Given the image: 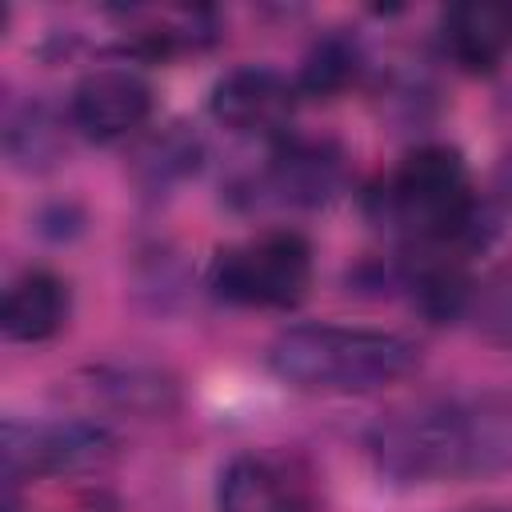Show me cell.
<instances>
[{
	"mask_svg": "<svg viewBox=\"0 0 512 512\" xmlns=\"http://www.w3.org/2000/svg\"><path fill=\"white\" fill-rule=\"evenodd\" d=\"M368 456L392 484L512 472V400L492 392L420 400L372 428Z\"/></svg>",
	"mask_w": 512,
	"mask_h": 512,
	"instance_id": "obj_1",
	"label": "cell"
},
{
	"mask_svg": "<svg viewBox=\"0 0 512 512\" xmlns=\"http://www.w3.org/2000/svg\"><path fill=\"white\" fill-rule=\"evenodd\" d=\"M420 348L396 332L348 324H296L268 344V368L280 384L320 396H360L404 380Z\"/></svg>",
	"mask_w": 512,
	"mask_h": 512,
	"instance_id": "obj_2",
	"label": "cell"
},
{
	"mask_svg": "<svg viewBox=\"0 0 512 512\" xmlns=\"http://www.w3.org/2000/svg\"><path fill=\"white\" fill-rule=\"evenodd\" d=\"M312 280V248L296 232H272L256 244L228 248L212 260L208 284L228 304L248 308H288L304 296Z\"/></svg>",
	"mask_w": 512,
	"mask_h": 512,
	"instance_id": "obj_3",
	"label": "cell"
},
{
	"mask_svg": "<svg viewBox=\"0 0 512 512\" xmlns=\"http://www.w3.org/2000/svg\"><path fill=\"white\" fill-rule=\"evenodd\" d=\"M116 448V436L100 420L84 416H56V420H4L0 432V460L4 476H68L96 468Z\"/></svg>",
	"mask_w": 512,
	"mask_h": 512,
	"instance_id": "obj_4",
	"label": "cell"
},
{
	"mask_svg": "<svg viewBox=\"0 0 512 512\" xmlns=\"http://www.w3.org/2000/svg\"><path fill=\"white\" fill-rule=\"evenodd\" d=\"M148 112L152 88L132 68H96L72 88L68 100V116L88 140H120L140 128Z\"/></svg>",
	"mask_w": 512,
	"mask_h": 512,
	"instance_id": "obj_5",
	"label": "cell"
},
{
	"mask_svg": "<svg viewBox=\"0 0 512 512\" xmlns=\"http://www.w3.org/2000/svg\"><path fill=\"white\" fill-rule=\"evenodd\" d=\"M292 84L268 64H240L212 84L208 108L232 132H276L292 112Z\"/></svg>",
	"mask_w": 512,
	"mask_h": 512,
	"instance_id": "obj_6",
	"label": "cell"
},
{
	"mask_svg": "<svg viewBox=\"0 0 512 512\" xmlns=\"http://www.w3.org/2000/svg\"><path fill=\"white\" fill-rule=\"evenodd\" d=\"M264 188L280 204L320 208L344 188V156L324 140H284L268 160Z\"/></svg>",
	"mask_w": 512,
	"mask_h": 512,
	"instance_id": "obj_7",
	"label": "cell"
},
{
	"mask_svg": "<svg viewBox=\"0 0 512 512\" xmlns=\"http://www.w3.org/2000/svg\"><path fill=\"white\" fill-rule=\"evenodd\" d=\"M64 320H68V284L52 272H40V268L24 272L4 292L0 328L16 344H40V340L56 336L64 328Z\"/></svg>",
	"mask_w": 512,
	"mask_h": 512,
	"instance_id": "obj_8",
	"label": "cell"
},
{
	"mask_svg": "<svg viewBox=\"0 0 512 512\" xmlns=\"http://www.w3.org/2000/svg\"><path fill=\"white\" fill-rule=\"evenodd\" d=\"M296 480L268 456H236L216 480V512H300Z\"/></svg>",
	"mask_w": 512,
	"mask_h": 512,
	"instance_id": "obj_9",
	"label": "cell"
},
{
	"mask_svg": "<svg viewBox=\"0 0 512 512\" xmlns=\"http://www.w3.org/2000/svg\"><path fill=\"white\" fill-rule=\"evenodd\" d=\"M204 160V144L196 132H188L184 124H164L160 132H152L136 156H132V176L148 188V192H168L180 180H188Z\"/></svg>",
	"mask_w": 512,
	"mask_h": 512,
	"instance_id": "obj_10",
	"label": "cell"
},
{
	"mask_svg": "<svg viewBox=\"0 0 512 512\" xmlns=\"http://www.w3.org/2000/svg\"><path fill=\"white\" fill-rule=\"evenodd\" d=\"M92 396L108 400L132 416H164L176 404V384L160 368L144 364H104L92 372Z\"/></svg>",
	"mask_w": 512,
	"mask_h": 512,
	"instance_id": "obj_11",
	"label": "cell"
},
{
	"mask_svg": "<svg viewBox=\"0 0 512 512\" xmlns=\"http://www.w3.org/2000/svg\"><path fill=\"white\" fill-rule=\"evenodd\" d=\"M444 44L464 68H492L508 40V16L496 4H456L444 16Z\"/></svg>",
	"mask_w": 512,
	"mask_h": 512,
	"instance_id": "obj_12",
	"label": "cell"
},
{
	"mask_svg": "<svg viewBox=\"0 0 512 512\" xmlns=\"http://www.w3.org/2000/svg\"><path fill=\"white\" fill-rule=\"evenodd\" d=\"M4 152L24 172L52 168L60 156V124L44 104H20L4 120Z\"/></svg>",
	"mask_w": 512,
	"mask_h": 512,
	"instance_id": "obj_13",
	"label": "cell"
},
{
	"mask_svg": "<svg viewBox=\"0 0 512 512\" xmlns=\"http://www.w3.org/2000/svg\"><path fill=\"white\" fill-rule=\"evenodd\" d=\"M472 292L476 284L464 276L460 264L452 260H440V264H424L412 280V300L416 308L432 320V324H448V320H460L468 316V304H472Z\"/></svg>",
	"mask_w": 512,
	"mask_h": 512,
	"instance_id": "obj_14",
	"label": "cell"
},
{
	"mask_svg": "<svg viewBox=\"0 0 512 512\" xmlns=\"http://www.w3.org/2000/svg\"><path fill=\"white\" fill-rule=\"evenodd\" d=\"M352 76H356V48L344 36H328L308 52V60H304V68L296 76V92H304V96H336Z\"/></svg>",
	"mask_w": 512,
	"mask_h": 512,
	"instance_id": "obj_15",
	"label": "cell"
},
{
	"mask_svg": "<svg viewBox=\"0 0 512 512\" xmlns=\"http://www.w3.org/2000/svg\"><path fill=\"white\" fill-rule=\"evenodd\" d=\"M468 320L476 324V332H480L488 344L512 348V268L500 272V276H492L488 284H480V288L472 292Z\"/></svg>",
	"mask_w": 512,
	"mask_h": 512,
	"instance_id": "obj_16",
	"label": "cell"
},
{
	"mask_svg": "<svg viewBox=\"0 0 512 512\" xmlns=\"http://www.w3.org/2000/svg\"><path fill=\"white\" fill-rule=\"evenodd\" d=\"M504 16H508V40H512V8H504Z\"/></svg>",
	"mask_w": 512,
	"mask_h": 512,
	"instance_id": "obj_17",
	"label": "cell"
},
{
	"mask_svg": "<svg viewBox=\"0 0 512 512\" xmlns=\"http://www.w3.org/2000/svg\"><path fill=\"white\" fill-rule=\"evenodd\" d=\"M476 512H512V508H476Z\"/></svg>",
	"mask_w": 512,
	"mask_h": 512,
	"instance_id": "obj_18",
	"label": "cell"
}]
</instances>
